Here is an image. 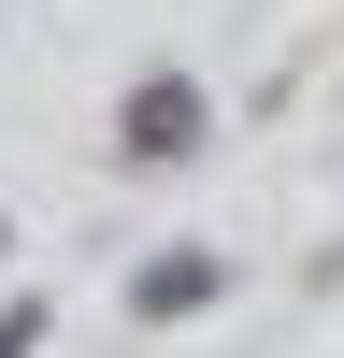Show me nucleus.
Wrapping results in <instances>:
<instances>
[{"label": "nucleus", "mask_w": 344, "mask_h": 358, "mask_svg": "<svg viewBox=\"0 0 344 358\" xmlns=\"http://www.w3.org/2000/svg\"><path fill=\"white\" fill-rule=\"evenodd\" d=\"M201 129H215V101H201L187 72H143L129 101H115V158H143V172H172V158H201Z\"/></svg>", "instance_id": "f257e3e1"}, {"label": "nucleus", "mask_w": 344, "mask_h": 358, "mask_svg": "<svg viewBox=\"0 0 344 358\" xmlns=\"http://www.w3.org/2000/svg\"><path fill=\"white\" fill-rule=\"evenodd\" d=\"M215 287H229V258H143V273H129V315H143V330H172V315H201V301H215Z\"/></svg>", "instance_id": "f03ea898"}, {"label": "nucleus", "mask_w": 344, "mask_h": 358, "mask_svg": "<svg viewBox=\"0 0 344 358\" xmlns=\"http://www.w3.org/2000/svg\"><path fill=\"white\" fill-rule=\"evenodd\" d=\"M29 344H43V315H29V301H0V358H29Z\"/></svg>", "instance_id": "7ed1b4c3"}, {"label": "nucleus", "mask_w": 344, "mask_h": 358, "mask_svg": "<svg viewBox=\"0 0 344 358\" xmlns=\"http://www.w3.org/2000/svg\"><path fill=\"white\" fill-rule=\"evenodd\" d=\"M0 258H15V229H0Z\"/></svg>", "instance_id": "20e7f679"}]
</instances>
